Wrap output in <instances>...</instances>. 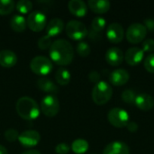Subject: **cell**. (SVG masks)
<instances>
[{
    "label": "cell",
    "instance_id": "obj_10",
    "mask_svg": "<svg viewBox=\"0 0 154 154\" xmlns=\"http://www.w3.org/2000/svg\"><path fill=\"white\" fill-rule=\"evenodd\" d=\"M18 141L20 144L23 147H34L38 145L41 141V135L37 131L34 130H26L22 132L19 134Z\"/></svg>",
    "mask_w": 154,
    "mask_h": 154
},
{
    "label": "cell",
    "instance_id": "obj_12",
    "mask_svg": "<svg viewBox=\"0 0 154 154\" xmlns=\"http://www.w3.org/2000/svg\"><path fill=\"white\" fill-rule=\"evenodd\" d=\"M144 57V51L142 48L139 47H132L128 49L125 54V60L126 63L130 66H137L139 65Z\"/></svg>",
    "mask_w": 154,
    "mask_h": 154
},
{
    "label": "cell",
    "instance_id": "obj_19",
    "mask_svg": "<svg viewBox=\"0 0 154 154\" xmlns=\"http://www.w3.org/2000/svg\"><path fill=\"white\" fill-rule=\"evenodd\" d=\"M36 85L39 89H41L42 91H43L45 93H48L49 95L55 96V94H57L59 92V88L56 86V84L48 78H44V77L40 78L37 80Z\"/></svg>",
    "mask_w": 154,
    "mask_h": 154
},
{
    "label": "cell",
    "instance_id": "obj_16",
    "mask_svg": "<svg viewBox=\"0 0 154 154\" xmlns=\"http://www.w3.org/2000/svg\"><path fill=\"white\" fill-rule=\"evenodd\" d=\"M64 30V23L60 18H53L46 24V35L51 38L55 37L62 32Z\"/></svg>",
    "mask_w": 154,
    "mask_h": 154
},
{
    "label": "cell",
    "instance_id": "obj_34",
    "mask_svg": "<svg viewBox=\"0 0 154 154\" xmlns=\"http://www.w3.org/2000/svg\"><path fill=\"white\" fill-rule=\"evenodd\" d=\"M70 151V147L66 143H60L55 147V152L58 154H68Z\"/></svg>",
    "mask_w": 154,
    "mask_h": 154
},
{
    "label": "cell",
    "instance_id": "obj_28",
    "mask_svg": "<svg viewBox=\"0 0 154 154\" xmlns=\"http://www.w3.org/2000/svg\"><path fill=\"white\" fill-rule=\"evenodd\" d=\"M77 52L79 56L86 58L91 52V48L86 42H79L77 45Z\"/></svg>",
    "mask_w": 154,
    "mask_h": 154
},
{
    "label": "cell",
    "instance_id": "obj_4",
    "mask_svg": "<svg viewBox=\"0 0 154 154\" xmlns=\"http://www.w3.org/2000/svg\"><path fill=\"white\" fill-rule=\"evenodd\" d=\"M31 70L39 76H47L52 70V62L45 56H36L30 62Z\"/></svg>",
    "mask_w": 154,
    "mask_h": 154
},
{
    "label": "cell",
    "instance_id": "obj_5",
    "mask_svg": "<svg viewBox=\"0 0 154 154\" xmlns=\"http://www.w3.org/2000/svg\"><path fill=\"white\" fill-rule=\"evenodd\" d=\"M66 34L74 41H81L87 37L88 32L86 25L77 20H71L65 26Z\"/></svg>",
    "mask_w": 154,
    "mask_h": 154
},
{
    "label": "cell",
    "instance_id": "obj_13",
    "mask_svg": "<svg viewBox=\"0 0 154 154\" xmlns=\"http://www.w3.org/2000/svg\"><path fill=\"white\" fill-rule=\"evenodd\" d=\"M105 59L109 65L116 67L122 64L125 59V55L121 49L117 47H112L106 51Z\"/></svg>",
    "mask_w": 154,
    "mask_h": 154
},
{
    "label": "cell",
    "instance_id": "obj_18",
    "mask_svg": "<svg viewBox=\"0 0 154 154\" xmlns=\"http://www.w3.org/2000/svg\"><path fill=\"white\" fill-rule=\"evenodd\" d=\"M68 7L69 12L77 17H84L88 13V6L82 0H70Z\"/></svg>",
    "mask_w": 154,
    "mask_h": 154
},
{
    "label": "cell",
    "instance_id": "obj_25",
    "mask_svg": "<svg viewBox=\"0 0 154 154\" xmlns=\"http://www.w3.org/2000/svg\"><path fill=\"white\" fill-rule=\"evenodd\" d=\"M15 8V3L12 0H0V15H7Z\"/></svg>",
    "mask_w": 154,
    "mask_h": 154
},
{
    "label": "cell",
    "instance_id": "obj_38",
    "mask_svg": "<svg viewBox=\"0 0 154 154\" xmlns=\"http://www.w3.org/2000/svg\"><path fill=\"white\" fill-rule=\"evenodd\" d=\"M22 154H42L40 152L38 151H35V150H29V151H26L24 152H23Z\"/></svg>",
    "mask_w": 154,
    "mask_h": 154
},
{
    "label": "cell",
    "instance_id": "obj_21",
    "mask_svg": "<svg viewBox=\"0 0 154 154\" xmlns=\"http://www.w3.org/2000/svg\"><path fill=\"white\" fill-rule=\"evenodd\" d=\"M88 6L96 14H106L109 11L111 4L107 0H89L88 2Z\"/></svg>",
    "mask_w": 154,
    "mask_h": 154
},
{
    "label": "cell",
    "instance_id": "obj_32",
    "mask_svg": "<svg viewBox=\"0 0 154 154\" xmlns=\"http://www.w3.org/2000/svg\"><path fill=\"white\" fill-rule=\"evenodd\" d=\"M144 68L148 72L154 73V52L149 54L145 58V60H144Z\"/></svg>",
    "mask_w": 154,
    "mask_h": 154
},
{
    "label": "cell",
    "instance_id": "obj_15",
    "mask_svg": "<svg viewBox=\"0 0 154 154\" xmlns=\"http://www.w3.org/2000/svg\"><path fill=\"white\" fill-rule=\"evenodd\" d=\"M134 105L142 111H150L154 107V98L146 93H142L136 96Z\"/></svg>",
    "mask_w": 154,
    "mask_h": 154
},
{
    "label": "cell",
    "instance_id": "obj_30",
    "mask_svg": "<svg viewBox=\"0 0 154 154\" xmlns=\"http://www.w3.org/2000/svg\"><path fill=\"white\" fill-rule=\"evenodd\" d=\"M52 44V42H51V38L48 35H43L42 36L39 40H38V47L41 49V50H47V49H50L51 46Z\"/></svg>",
    "mask_w": 154,
    "mask_h": 154
},
{
    "label": "cell",
    "instance_id": "obj_8",
    "mask_svg": "<svg viewBox=\"0 0 154 154\" xmlns=\"http://www.w3.org/2000/svg\"><path fill=\"white\" fill-rule=\"evenodd\" d=\"M41 110L47 117H54L60 111V102L56 96L47 95L41 102Z\"/></svg>",
    "mask_w": 154,
    "mask_h": 154
},
{
    "label": "cell",
    "instance_id": "obj_17",
    "mask_svg": "<svg viewBox=\"0 0 154 154\" xmlns=\"http://www.w3.org/2000/svg\"><path fill=\"white\" fill-rule=\"evenodd\" d=\"M103 154H130V149L123 142H113L105 147Z\"/></svg>",
    "mask_w": 154,
    "mask_h": 154
},
{
    "label": "cell",
    "instance_id": "obj_20",
    "mask_svg": "<svg viewBox=\"0 0 154 154\" xmlns=\"http://www.w3.org/2000/svg\"><path fill=\"white\" fill-rule=\"evenodd\" d=\"M17 62L16 54L11 50H3L0 51V66L4 68H12Z\"/></svg>",
    "mask_w": 154,
    "mask_h": 154
},
{
    "label": "cell",
    "instance_id": "obj_39",
    "mask_svg": "<svg viewBox=\"0 0 154 154\" xmlns=\"http://www.w3.org/2000/svg\"><path fill=\"white\" fill-rule=\"evenodd\" d=\"M0 154H8L7 150L3 145H0Z\"/></svg>",
    "mask_w": 154,
    "mask_h": 154
},
{
    "label": "cell",
    "instance_id": "obj_27",
    "mask_svg": "<svg viewBox=\"0 0 154 154\" xmlns=\"http://www.w3.org/2000/svg\"><path fill=\"white\" fill-rule=\"evenodd\" d=\"M106 24V21L105 18L101 16H97L93 19L91 23V29L96 32H100L105 29Z\"/></svg>",
    "mask_w": 154,
    "mask_h": 154
},
{
    "label": "cell",
    "instance_id": "obj_7",
    "mask_svg": "<svg viewBox=\"0 0 154 154\" xmlns=\"http://www.w3.org/2000/svg\"><path fill=\"white\" fill-rule=\"evenodd\" d=\"M108 122L116 128L126 127L129 123V115L123 108L115 107L112 108L107 114Z\"/></svg>",
    "mask_w": 154,
    "mask_h": 154
},
{
    "label": "cell",
    "instance_id": "obj_37",
    "mask_svg": "<svg viewBox=\"0 0 154 154\" xmlns=\"http://www.w3.org/2000/svg\"><path fill=\"white\" fill-rule=\"evenodd\" d=\"M126 128L130 133H135V132H137L139 125L136 122H129L126 125Z\"/></svg>",
    "mask_w": 154,
    "mask_h": 154
},
{
    "label": "cell",
    "instance_id": "obj_2",
    "mask_svg": "<svg viewBox=\"0 0 154 154\" xmlns=\"http://www.w3.org/2000/svg\"><path fill=\"white\" fill-rule=\"evenodd\" d=\"M18 116L27 121H32L39 117L40 107L36 101L29 97H20L15 105Z\"/></svg>",
    "mask_w": 154,
    "mask_h": 154
},
{
    "label": "cell",
    "instance_id": "obj_23",
    "mask_svg": "<svg viewBox=\"0 0 154 154\" xmlns=\"http://www.w3.org/2000/svg\"><path fill=\"white\" fill-rule=\"evenodd\" d=\"M55 79L60 86H67L71 79L70 72L65 68H60L55 73Z\"/></svg>",
    "mask_w": 154,
    "mask_h": 154
},
{
    "label": "cell",
    "instance_id": "obj_33",
    "mask_svg": "<svg viewBox=\"0 0 154 154\" xmlns=\"http://www.w3.org/2000/svg\"><path fill=\"white\" fill-rule=\"evenodd\" d=\"M142 50L145 52H153L154 51V40L148 39L144 41L142 44Z\"/></svg>",
    "mask_w": 154,
    "mask_h": 154
},
{
    "label": "cell",
    "instance_id": "obj_29",
    "mask_svg": "<svg viewBox=\"0 0 154 154\" xmlns=\"http://www.w3.org/2000/svg\"><path fill=\"white\" fill-rule=\"evenodd\" d=\"M121 97H122V100L126 104H134L136 96H135V93L133 90L126 89L122 93Z\"/></svg>",
    "mask_w": 154,
    "mask_h": 154
},
{
    "label": "cell",
    "instance_id": "obj_35",
    "mask_svg": "<svg viewBox=\"0 0 154 154\" xmlns=\"http://www.w3.org/2000/svg\"><path fill=\"white\" fill-rule=\"evenodd\" d=\"M88 79H89V80H90L91 82L97 84V83H98V82L100 81V74H99L97 71L93 70V71H91V72L88 74Z\"/></svg>",
    "mask_w": 154,
    "mask_h": 154
},
{
    "label": "cell",
    "instance_id": "obj_9",
    "mask_svg": "<svg viewBox=\"0 0 154 154\" xmlns=\"http://www.w3.org/2000/svg\"><path fill=\"white\" fill-rule=\"evenodd\" d=\"M27 26L34 32H40L46 27L47 18L41 11H33L29 14L27 19Z\"/></svg>",
    "mask_w": 154,
    "mask_h": 154
},
{
    "label": "cell",
    "instance_id": "obj_31",
    "mask_svg": "<svg viewBox=\"0 0 154 154\" xmlns=\"http://www.w3.org/2000/svg\"><path fill=\"white\" fill-rule=\"evenodd\" d=\"M19 134H20L18 133L17 130L11 128V129H8L5 132V139L9 143H14L16 140H18Z\"/></svg>",
    "mask_w": 154,
    "mask_h": 154
},
{
    "label": "cell",
    "instance_id": "obj_26",
    "mask_svg": "<svg viewBox=\"0 0 154 154\" xmlns=\"http://www.w3.org/2000/svg\"><path fill=\"white\" fill-rule=\"evenodd\" d=\"M15 8L21 14H26L32 9V3L29 0H20L15 4Z\"/></svg>",
    "mask_w": 154,
    "mask_h": 154
},
{
    "label": "cell",
    "instance_id": "obj_1",
    "mask_svg": "<svg viewBox=\"0 0 154 154\" xmlns=\"http://www.w3.org/2000/svg\"><path fill=\"white\" fill-rule=\"evenodd\" d=\"M51 60L59 66L69 65L74 58V50L71 43L64 39H59L52 42L50 51Z\"/></svg>",
    "mask_w": 154,
    "mask_h": 154
},
{
    "label": "cell",
    "instance_id": "obj_36",
    "mask_svg": "<svg viewBox=\"0 0 154 154\" xmlns=\"http://www.w3.org/2000/svg\"><path fill=\"white\" fill-rule=\"evenodd\" d=\"M143 25L145 26V28L147 29V31L154 32V19H151V18L145 19Z\"/></svg>",
    "mask_w": 154,
    "mask_h": 154
},
{
    "label": "cell",
    "instance_id": "obj_3",
    "mask_svg": "<svg viewBox=\"0 0 154 154\" xmlns=\"http://www.w3.org/2000/svg\"><path fill=\"white\" fill-rule=\"evenodd\" d=\"M113 89L111 86L106 82L100 80L98 83L95 85L92 90V100L97 106H103L108 103V101L112 98Z\"/></svg>",
    "mask_w": 154,
    "mask_h": 154
},
{
    "label": "cell",
    "instance_id": "obj_14",
    "mask_svg": "<svg viewBox=\"0 0 154 154\" xmlns=\"http://www.w3.org/2000/svg\"><path fill=\"white\" fill-rule=\"evenodd\" d=\"M129 79H130V75H129L128 71L124 69H116V70L112 71V73L109 76L110 83L116 87H120V86L126 84L128 82Z\"/></svg>",
    "mask_w": 154,
    "mask_h": 154
},
{
    "label": "cell",
    "instance_id": "obj_6",
    "mask_svg": "<svg viewBox=\"0 0 154 154\" xmlns=\"http://www.w3.org/2000/svg\"><path fill=\"white\" fill-rule=\"evenodd\" d=\"M147 32L148 31L143 23H134L127 28L126 39L132 44H138L145 39Z\"/></svg>",
    "mask_w": 154,
    "mask_h": 154
},
{
    "label": "cell",
    "instance_id": "obj_24",
    "mask_svg": "<svg viewBox=\"0 0 154 154\" xmlns=\"http://www.w3.org/2000/svg\"><path fill=\"white\" fill-rule=\"evenodd\" d=\"M89 148L88 143L84 139H77L71 144V150L76 154H84Z\"/></svg>",
    "mask_w": 154,
    "mask_h": 154
},
{
    "label": "cell",
    "instance_id": "obj_22",
    "mask_svg": "<svg viewBox=\"0 0 154 154\" xmlns=\"http://www.w3.org/2000/svg\"><path fill=\"white\" fill-rule=\"evenodd\" d=\"M10 26L12 30H14L16 32H23L27 27V22L26 19L21 15V14H14L10 21Z\"/></svg>",
    "mask_w": 154,
    "mask_h": 154
},
{
    "label": "cell",
    "instance_id": "obj_11",
    "mask_svg": "<svg viewBox=\"0 0 154 154\" xmlns=\"http://www.w3.org/2000/svg\"><path fill=\"white\" fill-rule=\"evenodd\" d=\"M106 37L112 43H119L125 38L124 27L119 23H112L106 29Z\"/></svg>",
    "mask_w": 154,
    "mask_h": 154
}]
</instances>
